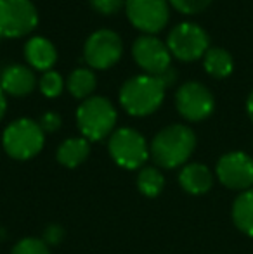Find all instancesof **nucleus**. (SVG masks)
I'll return each mask as SVG.
<instances>
[{
	"label": "nucleus",
	"instance_id": "a878e982",
	"mask_svg": "<svg viewBox=\"0 0 253 254\" xmlns=\"http://www.w3.org/2000/svg\"><path fill=\"white\" fill-rule=\"evenodd\" d=\"M63 237H64V230L61 225H49L44 230V239L42 241L47 246H56L63 241Z\"/></svg>",
	"mask_w": 253,
	"mask_h": 254
},
{
	"label": "nucleus",
	"instance_id": "4be33fe9",
	"mask_svg": "<svg viewBox=\"0 0 253 254\" xmlns=\"http://www.w3.org/2000/svg\"><path fill=\"white\" fill-rule=\"evenodd\" d=\"M10 254H51V249L42 239L24 237L14 244Z\"/></svg>",
	"mask_w": 253,
	"mask_h": 254
},
{
	"label": "nucleus",
	"instance_id": "2eb2a0df",
	"mask_svg": "<svg viewBox=\"0 0 253 254\" xmlns=\"http://www.w3.org/2000/svg\"><path fill=\"white\" fill-rule=\"evenodd\" d=\"M24 57L31 67L38 71H51L58 61L56 45L45 37H31L24 45Z\"/></svg>",
	"mask_w": 253,
	"mask_h": 254
},
{
	"label": "nucleus",
	"instance_id": "393cba45",
	"mask_svg": "<svg viewBox=\"0 0 253 254\" xmlns=\"http://www.w3.org/2000/svg\"><path fill=\"white\" fill-rule=\"evenodd\" d=\"M38 125H40V128L44 130V133H54V131H58L59 128H61L63 118L59 116L58 113H54V111H47V113H44L40 116Z\"/></svg>",
	"mask_w": 253,
	"mask_h": 254
},
{
	"label": "nucleus",
	"instance_id": "b1692460",
	"mask_svg": "<svg viewBox=\"0 0 253 254\" xmlns=\"http://www.w3.org/2000/svg\"><path fill=\"white\" fill-rule=\"evenodd\" d=\"M90 5L99 14L113 16V14H118L122 9H125L127 0H90Z\"/></svg>",
	"mask_w": 253,
	"mask_h": 254
},
{
	"label": "nucleus",
	"instance_id": "0eeeda50",
	"mask_svg": "<svg viewBox=\"0 0 253 254\" xmlns=\"http://www.w3.org/2000/svg\"><path fill=\"white\" fill-rule=\"evenodd\" d=\"M38 12L31 0H0V38H19L37 28Z\"/></svg>",
	"mask_w": 253,
	"mask_h": 254
},
{
	"label": "nucleus",
	"instance_id": "bb28decb",
	"mask_svg": "<svg viewBox=\"0 0 253 254\" xmlns=\"http://www.w3.org/2000/svg\"><path fill=\"white\" fill-rule=\"evenodd\" d=\"M160 81L163 83V87L165 88H169V87H172L173 83L177 81V73H175V69H173L172 66L169 67V69L165 71V73H162L160 76H156Z\"/></svg>",
	"mask_w": 253,
	"mask_h": 254
},
{
	"label": "nucleus",
	"instance_id": "f257e3e1",
	"mask_svg": "<svg viewBox=\"0 0 253 254\" xmlns=\"http://www.w3.org/2000/svg\"><path fill=\"white\" fill-rule=\"evenodd\" d=\"M196 149V133L186 125H169L155 135L149 151L155 164L163 170L186 166Z\"/></svg>",
	"mask_w": 253,
	"mask_h": 254
},
{
	"label": "nucleus",
	"instance_id": "6ab92c4d",
	"mask_svg": "<svg viewBox=\"0 0 253 254\" xmlns=\"http://www.w3.org/2000/svg\"><path fill=\"white\" fill-rule=\"evenodd\" d=\"M95 87H97V78H95L94 71L88 67H77L68 76V90L75 99L85 101V99L92 97Z\"/></svg>",
	"mask_w": 253,
	"mask_h": 254
},
{
	"label": "nucleus",
	"instance_id": "f03ea898",
	"mask_svg": "<svg viewBox=\"0 0 253 254\" xmlns=\"http://www.w3.org/2000/svg\"><path fill=\"white\" fill-rule=\"evenodd\" d=\"M163 83L151 74H135L120 88V104L130 116L144 118L156 113L165 99Z\"/></svg>",
	"mask_w": 253,
	"mask_h": 254
},
{
	"label": "nucleus",
	"instance_id": "9b49d317",
	"mask_svg": "<svg viewBox=\"0 0 253 254\" xmlns=\"http://www.w3.org/2000/svg\"><path fill=\"white\" fill-rule=\"evenodd\" d=\"M215 177L231 190L245 192L253 189V157L241 151L226 152L217 161Z\"/></svg>",
	"mask_w": 253,
	"mask_h": 254
},
{
	"label": "nucleus",
	"instance_id": "cd10ccee",
	"mask_svg": "<svg viewBox=\"0 0 253 254\" xmlns=\"http://www.w3.org/2000/svg\"><path fill=\"white\" fill-rule=\"evenodd\" d=\"M5 111H7V99H5V92L2 90V87H0V121H2V118L5 116Z\"/></svg>",
	"mask_w": 253,
	"mask_h": 254
},
{
	"label": "nucleus",
	"instance_id": "6e6552de",
	"mask_svg": "<svg viewBox=\"0 0 253 254\" xmlns=\"http://www.w3.org/2000/svg\"><path fill=\"white\" fill-rule=\"evenodd\" d=\"M123 54V42L113 30H97L85 40L84 59L92 69H109Z\"/></svg>",
	"mask_w": 253,
	"mask_h": 254
},
{
	"label": "nucleus",
	"instance_id": "f8f14e48",
	"mask_svg": "<svg viewBox=\"0 0 253 254\" xmlns=\"http://www.w3.org/2000/svg\"><path fill=\"white\" fill-rule=\"evenodd\" d=\"M132 57L137 66L151 76H160L170 67L172 54L167 42L156 38L155 35H141L132 45Z\"/></svg>",
	"mask_w": 253,
	"mask_h": 254
},
{
	"label": "nucleus",
	"instance_id": "423d86ee",
	"mask_svg": "<svg viewBox=\"0 0 253 254\" xmlns=\"http://www.w3.org/2000/svg\"><path fill=\"white\" fill-rule=\"evenodd\" d=\"M167 47L172 57L182 63H192L206 54L210 49V38L199 24L186 21L172 28L167 37Z\"/></svg>",
	"mask_w": 253,
	"mask_h": 254
},
{
	"label": "nucleus",
	"instance_id": "9d476101",
	"mask_svg": "<svg viewBox=\"0 0 253 254\" xmlns=\"http://www.w3.org/2000/svg\"><path fill=\"white\" fill-rule=\"evenodd\" d=\"M127 17L135 30L144 35H156L170 19L169 0H127Z\"/></svg>",
	"mask_w": 253,
	"mask_h": 254
},
{
	"label": "nucleus",
	"instance_id": "39448f33",
	"mask_svg": "<svg viewBox=\"0 0 253 254\" xmlns=\"http://www.w3.org/2000/svg\"><path fill=\"white\" fill-rule=\"evenodd\" d=\"M108 151L111 159L123 170H141L151 157L144 135L130 127L113 131L108 142Z\"/></svg>",
	"mask_w": 253,
	"mask_h": 254
},
{
	"label": "nucleus",
	"instance_id": "aec40b11",
	"mask_svg": "<svg viewBox=\"0 0 253 254\" xmlns=\"http://www.w3.org/2000/svg\"><path fill=\"white\" fill-rule=\"evenodd\" d=\"M137 189L146 197H158L165 189V175L158 166H144L137 175Z\"/></svg>",
	"mask_w": 253,
	"mask_h": 254
},
{
	"label": "nucleus",
	"instance_id": "412c9836",
	"mask_svg": "<svg viewBox=\"0 0 253 254\" xmlns=\"http://www.w3.org/2000/svg\"><path fill=\"white\" fill-rule=\"evenodd\" d=\"M64 90V80L58 71L51 69L47 73H44V76L40 78V92L49 99H56L63 94Z\"/></svg>",
	"mask_w": 253,
	"mask_h": 254
},
{
	"label": "nucleus",
	"instance_id": "ddd939ff",
	"mask_svg": "<svg viewBox=\"0 0 253 254\" xmlns=\"http://www.w3.org/2000/svg\"><path fill=\"white\" fill-rule=\"evenodd\" d=\"M0 87L12 97H26L37 87V78L24 64H9L0 73Z\"/></svg>",
	"mask_w": 253,
	"mask_h": 254
},
{
	"label": "nucleus",
	"instance_id": "dca6fc26",
	"mask_svg": "<svg viewBox=\"0 0 253 254\" xmlns=\"http://www.w3.org/2000/svg\"><path fill=\"white\" fill-rule=\"evenodd\" d=\"M90 154V142L84 137H71L61 142V145L56 151V159L64 168H73L80 166L85 163Z\"/></svg>",
	"mask_w": 253,
	"mask_h": 254
},
{
	"label": "nucleus",
	"instance_id": "c85d7f7f",
	"mask_svg": "<svg viewBox=\"0 0 253 254\" xmlns=\"http://www.w3.org/2000/svg\"><path fill=\"white\" fill-rule=\"evenodd\" d=\"M247 114L253 123V90L250 92V95H248V99H247Z\"/></svg>",
	"mask_w": 253,
	"mask_h": 254
},
{
	"label": "nucleus",
	"instance_id": "a211bd4d",
	"mask_svg": "<svg viewBox=\"0 0 253 254\" xmlns=\"http://www.w3.org/2000/svg\"><path fill=\"white\" fill-rule=\"evenodd\" d=\"M203 67L212 78L222 80L227 78L234 69V59L227 49L210 47L203 56Z\"/></svg>",
	"mask_w": 253,
	"mask_h": 254
},
{
	"label": "nucleus",
	"instance_id": "7ed1b4c3",
	"mask_svg": "<svg viewBox=\"0 0 253 254\" xmlns=\"http://www.w3.org/2000/svg\"><path fill=\"white\" fill-rule=\"evenodd\" d=\"M116 121L118 113L115 106L101 95L85 99L77 109V127L82 137L88 142H101L106 137H111Z\"/></svg>",
	"mask_w": 253,
	"mask_h": 254
},
{
	"label": "nucleus",
	"instance_id": "20e7f679",
	"mask_svg": "<svg viewBox=\"0 0 253 254\" xmlns=\"http://www.w3.org/2000/svg\"><path fill=\"white\" fill-rule=\"evenodd\" d=\"M45 144V133L38 121L30 118H19L7 125L2 133L3 151L9 157L17 161L33 159L42 152Z\"/></svg>",
	"mask_w": 253,
	"mask_h": 254
},
{
	"label": "nucleus",
	"instance_id": "4468645a",
	"mask_svg": "<svg viewBox=\"0 0 253 254\" xmlns=\"http://www.w3.org/2000/svg\"><path fill=\"white\" fill-rule=\"evenodd\" d=\"M213 182H215V177H213L212 170L203 163L186 164L179 173L180 187L191 195H203L210 192Z\"/></svg>",
	"mask_w": 253,
	"mask_h": 254
},
{
	"label": "nucleus",
	"instance_id": "5701e85b",
	"mask_svg": "<svg viewBox=\"0 0 253 254\" xmlns=\"http://www.w3.org/2000/svg\"><path fill=\"white\" fill-rule=\"evenodd\" d=\"M169 3L179 12L192 16V14L203 12L212 3V0H169Z\"/></svg>",
	"mask_w": 253,
	"mask_h": 254
},
{
	"label": "nucleus",
	"instance_id": "1a4fd4ad",
	"mask_svg": "<svg viewBox=\"0 0 253 254\" xmlns=\"http://www.w3.org/2000/svg\"><path fill=\"white\" fill-rule=\"evenodd\" d=\"M175 107L184 120L199 123L212 116L215 97L206 85L199 81H186L175 92Z\"/></svg>",
	"mask_w": 253,
	"mask_h": 254
},
{
	"label": "nucleus",
	"instance_id": "f3484780",
	"mask_svg": "<svg viewBox=\"0 0 253 254\" xmlns=\"http://www.w3.org/2000/svg\"><path fill=\"white\" fill-rule=\"evenodd\" d=\"M231 216L241 234L253 237V189L240 192V195L233 202Z\"/></svg>",
	"mask_w": 253,
	"mask_h": 254
}]
</instances>
